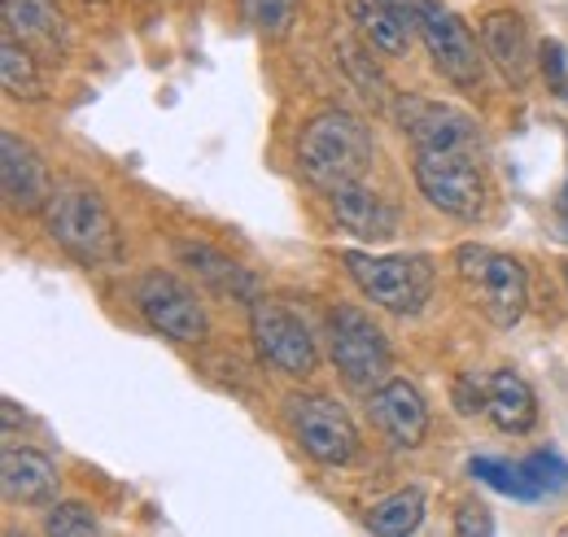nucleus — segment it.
Listing matches in <instances>:
<instances>
[{
    "label": "nucleus",
    "mask_w": 568,
    "mask_h": 537,
    "mask_svg": "<svg viewBox=\"0 0 568 537\" xmlns=\"http://www.w3.org/2000/svg\"><path fill=\"white\" fill-rule=\"evenodd\" d=\"M132 302L144 315V324L171 341H206L211 333L197 293L184 280H175L171 271H144L132 288Z\"/></svg>",
    "instance_id": "nucleus-10"
},
{
    "label": "nucleus",
    "mask_w": 568,
    "mask_h": 537,
    "mask_svg": "<svg viewBox=\"0 0 568 537\" xmlns=\"http://www.w3.org/2000/svg\"><path fill=\"white\" fill-rule=\"evenodd\" d=\"M241 9H245V22L267 40L288 36V27L297 22V0H241Z\"/></svg>",
    "instance_id": "nucleus-24"
},
{
    "label": "nucleus",
    "mask_w": 568,
    "mask_h": 537,
    "mask_svg": "<svg viewBox=\"0 0 568 537\" xmlns=\"http://www.w3.org/2000/svg\"><path fill=\"white\" fill-rule=\"evenodd\" d=\"M416 31H420V44L428 49L433 67L442 79H450L455 88H468L477 92L486 83V49L477 44V36L468 31V22L442 4V0H420L416 9Z\"/></svg>",
    "instance_id": "nucleus-5"
},
{
    "label": "nucleus",
    "mask_w": 568,
    "mask_h": 537,
    "mask_svg": "<svg viewBox=\"0 0 568 537\" xmlns=\"http://www.w3.org/2000/svg\"><path fill=\"white\" fill-rule=\"evenodd\" d=\"M250 336L263 354V363H272L284 376H311L320 354H315V336L306 333V324L272 297H254L250 302Z\"/></svg>",
    "instance_id": "nucleus-11"
},
{
    "label": "nucleus",
    "mask_w": 568,
    "mask_h": 537,
    "mask_svg": "<svg viewBox=\"0 0 568 537\" xmlns=\"http://www.w3.org/2000/svg\"><path fill=\"white\" fill-rule=\"evenodd\" d=\"M351 18H355L358 40L385 58H407L416 31V18L389 0H351Z\"/></svg>",
    "instance_id": "nucleus-17"
},
{
    "label": "nucleus",
    "mask_w": 568,
    "mask_h": 537,
    "mask_svg": "<svg viewBox=\"0 0 568 537\" xmlns=\"http://www.w3.org/2000/svg\"><path fill=\"white\" fill-rule=\"evenodd\" d=\"M337 53H342V67L355 74V83L363 88V97H367V101H376V105H385L389 83H385V74H381V70L372 67L367 49H358L351 36H342V40H337Z\"/></svg>",
    "instance_id": "nucleus-25"
},
{
    "label": "nucleus",
    "mask_w": 568,
    "mask_h": 537,
    "mask_svg": "<svg viewBox=\"0 0 568 537\" xmlns=\"http://www.w3.org/2000/svg\"><path fill=\"white\" fill-rule=\"evenodd\" d=\"M455 529H459L464 537H473V534L490 537L495 534V516H490L481 503H464V507H459V516H455Z\"/></svg>",
    "instance_id": "nucleus-29"
},
{
    "label": "nucleus",
    "mask_w": 568,
    "mask_h": 537,
    "mask_svg": "<svg viewBox=\"0 0 568 537\" xmlns=\"http://www.w3.org/2000/svg\"><path fill=\"white\" fill-rule=\"evenodd\" d=\"M288 428L297 437V446L324 464V468H342L351 464L358 450V433L355 419L346 415V406L324 398V394H302V398H288Z\"/></svg>",
    "instance_id": "nucleus-8"
},
{
    "label": "nucleus",
    "mask_w": 568,
    "mask_h": 537,
    "mask_svg": "<svg viewBox=\"0 0 568 537\" xmlns=\"http://www.w3.org/2000/svg\"><path fill=\"white\" fill-rule=\"evenodd\" d=\"M44 529L62 537H88V534H97L101 525H97L92 507H83V503H53V511L44 516Z\"/></svg>",
    "instance_id": "nucleus-27"
},
{
    "label": "nucleus",
    "mask_w": 568,
    "mask_h": 537,
    "mask_svg": "<svg viewBox=\"0 0 568 537\" xmlns=\"http://www.w3.org/2000/svg\"><path fill=\"white\" fill-rule=\"evenodd\" d=\"M565 288H568V263H565Z\"/></svg>",
    "instance_id": "nucleus-32"
},
{
    "label": "nucleus",
    "mask_w": 568,
    "mask_h": 537,
    "mask_svg": "<svg viewBox=\"0 0 568 537\" xmlns=\"http://www.w3.org/2000/svg\"><path fill=\"white\" fill-rule=\"evenodd\" d=\"M342 267L351 271L358 293L389 315H420L433 297V259L428 254H367L342 250Z\"/></svg>",
    "instance_id": "nucleus-3"
},
{
    "label": "nucleus",
    "mask_w": 568,
    "mask_h": 537,
    "mask_svg": "<svg viewBox=\"0 0 568 537\" xmlns=\"http://www.w3.org/2000/svg\"><path fill=\"white\" fill-rule=\"evenodd\" d=\"M4 4V31L27 44L36 58L62 62L67 58V18L53 0H0Z\"/></svg>",
    "instance_id": "nucleus-15"
},
{
    "label": "nucleus",
    "mask_w": 568,
    "mask_h": 537,
    "mask_svg": "<svg viewBox=\"0 0 568 537\" xmlns=\"http://www.w3.org/2000/svg\"><path fill=\"white\" fill-rule=\"evenodd\" d=\"M425 520V489H398L389 498H381L372 511H367V529L381 537H403V534H416Z\"/></svg>",
    "instance_id": "nucleus-21"
},
{
    "label": "nucleus",
    "mask_w": 568,
    "mask_h": 537,
    "mask_svg": "<svg viewBox=\"0 0 568 537\" xmlns=\"http://www.w3.org/2000/svg\"><path fill=\"white\" fill-rule=\"evenodd\" d=\"M376 162V140L367 132V123L355 119L351 110H324L315 114L302 140H297V171L328 197L342 184L367 180Z\"/></svg>",
    "instance_id": "nucleus-1"
},
{
    "label": "nucleus",
    "mask_w": 568,
    "mask_h": 537,
    "mask_svg": "<svg viewBox=\"0 0 568 537\" xmlns=\"http://www.w3.org/2000/svg\"><path fill=\"white\" fill-rule=\"evenodd\" d=\"M394 119H398L403 135L416 144V153H468V158L481 153L477 119L464 114L459 105L403 92V97L394 101Z\"/></svg>",
    "instance_id": "nucleus-7"
},
{
    "label": "nucleus",
    "mask_w": 568,
    "mask_h": 537,
    "mask_svg": "<svg viewBox=\"0 0 568 537\" xmlns=\"http://www.w3.org/2000/svg\"><path fill=\"white\" fill-rule=\"evenodd\" d=\"M486 411H490V419L498 428L511 433V437H525L538 424V398H534L529 381L516 376L511 367H503L486 381Z\"/></svg>",
    "instance_id": "nucleus-19"
},
{
    "label": "nucleus",
    "mask_w": 568,
    "mask_h": 537,
    "mask_svg": "<svg viewBox=\"0 0 568 537\" xmlns=\"http://www.w3.org/2000/svg\"><path fill=\"white\" fill-rule=\"evenodd\" d=\"M0 79L4 92L18 101H40V70H36V53L27 44H18L9 31L0 40Z\"/></svg>",
    "instance_id": "nucleus-22"
},
{
    "label": "nucleus",
    "mask_w": 568,
    "mask_h": 537,
    "mask_svg": "<svg viewBox=\"0 0 568 537\" xmlns=\"http://www.w3.org/2000/svg\"><path fill=\"white\" fill-rule=\"evenodd\" d=\"M0 489H4L9 503H22V507L53 503V494H58V468L40 450L4 446V455H0Z\"/></svg>",
    "instance_id": "nucleus-18"
},
{
    "label": "nucleus",
    "mask_w": 568,
    "mask_h": 537,
    "mask_svg": "<svg viewBox=\"0 0 568 537\" xmlns=\"http://www.w3.org/2000/svg\"><path fill=\"white\" fill-rule=\"evenodd\" d=\"M468 476H477L481 485H490L495 494L516 498V503H534V498H542L538 485L525 476L520 464H503V459H490V455H477V459H468Z\"/></svg>",
    "instance_id": "nucleus-23"
},
{
    "label": "nucleus",
    "mask_w": 568,
    "mask_h": 537,
    "mask_svg": "<svg viewBox=\"0 0 568 537\" xmlns=\"http://www.w3.org/2000/svg\"><path fill=\"white\" fill-rule=\"evenodd\" d=\"M328 345H333V363L346 376V385L376 389L389 376V341L358 306H337L328 315Z\"/></svg>",
    "instance_id": "nucleus-9"
},
{
    "label": "nucleus",
    "mask_w": 568,
    "mask_h": 537,
    "mask_svg": "<svg viewBox=\"0 0 568 537\" xmlns=\"http://www.w3.org/2000/svg\"><path fill=\"white\" fill-rule=\"evenodd\" d=\"M0 189H4V205L18 214H36L53 197L44 158L18 132H0Z\"/></svg>",
    "instance_id": "nucleus-12"
},
{
    "label": "nucleus",
    "mask_w": 568,
    "mask_h": 537,
    "mask_svg": "<svg viewBox=\"0 0 568 537\" xmlns=\"http://www.w3.org/2000/svg\"><path fill=\"white\" fill-rule=\"evenodd\" d=\"M455 271L468 288V297L477 302V311L495 324V328H516L529 311V275L525 267L490 245H459L455 250Z\"/></svg>",
    "instance_id": "nucleus-4"
},
{
    "label": "nucleus",
    "mask_w": 568,
    "mask_h": 537,
    "mask_svg": "<svg viewBox=\"0 0 568 537\" xmlns=\"http://www.w3.org/2000/svg\"><path fill=\"white\" fill-rule=\"evenodd\" d=\"M520 468L538 485V494H565L568 489V464L556 450H534L529 459H520Z\"/></svg>",
    "instance_id": "nucleus-26"
},
{
    "label": "nucleus",
    "mask_w": 568,
    "mask_h": 537,
    "mask_svg": "<svg viewBox=\"0 0 568 537\" xmlns=\"http://www.w3.org/2000/svg\"><path fill=\"white\" fill-rule=\"evenodd\" d=\"M367 411H372L376 428L394 446H403V450H416L428 437V403L412 381H398V376L394 381H381L372 389V398H367Z\"/></svg>",
    "instance_id": "nucleus-13"
},
{
    "label": "nucleus",
    "mask_w": 568,
    "mask_h": 537,
    "mask_svg": "<svg viewBox=\"0 0 568 537\" xmlns=\"http://www.w3.org/2000/svg\"><path fill=\"white\" fill-rule=\"evenodd\" d=\"M556 214H560V232L568 236V180H565V189H560V202H556Z\"/></svg>",
    "instance_id": "nucleus-31"
},
{
    "label": "nucleus",
    "mask_w": 568,
    "mask_h": 537,
    "mask_svg": "<svg viewBox=\"0 0 568 537\" xmlns=\"http://www.w3.org/2000/svg\"><path fill=\"white\" fill-rule=\"evenodd\" d=\"M175 254L197 271L214 293H223V297H254V280H250V271L241 267V263H232L227 254H219V250H211V245H193V241H180Z\"/></svg>",
    "instance_id": "nucleus-20"
},
{
    "label": "nucleus",
    "mask_w": 568,
    "mask_h": 537,
    "mask_svg": "<svg viewBox=\"0 0 568 537\" xmlns=\"http://www.w3.org/2000/svg\"><path fill=\"white\" fill-rule=\"evenodd\" d=\"M455 406H459V415H477V411H486V389H481L473 376H464V381L455 385Z\"/></svg>",
    "instance_id": "nucleus-30"
},
{
    "label": "nucleus",
    "mask_w": 568,
    "mask_h": 537,
    "mask_svg": "<svg viewBox=\"0 0 568 537\" xmlns=\"http://www.w3.org/2000/svg\"><path fill=\"white\" fill-rule=\"evenodd\" d=\"M416 184L450 219L477 223L490 205V184L477 166V158L468 153H416Z\"/></svg>",
    "instance_id": "nucleus-6"
},
{
    "label": "nucleus",
    "mask_w": 568,
    "mask_h": 537,
    "mask_svg": "<svg viewBox=\"0 0 568 537\" xmlns=\"http://www.w3.org/2000/svg\"><path fill=\"white\" fill-rule=\"evenodd\" d=\"M328 210H333L337 227L358 236V241H389L398 232V210L385 202L376 189H367V180L333 189L328 193Z\"/></svg>",
    "instance_id": "nucleus-16"
},
{
    "label": "nucleus",
    "mask_w": 568,
    "mask_h": 537,
    "mask_svg": "<svg viewBox=\"0 0 568 537\" xmlns=\"http://www.w3.org/2000/svg\"><path fill=\"white\" fill-rule=\"evenodd\" d=\"M538 70L547 74V88H551L560 101H568V53L560 40H542V44H538Z\"/></svg>",
    "instance_id": "nucleus-28"
},
{
    "label": "nucleus",
    "mask_w": 568,
    "mask_h": 537,
    "mask_svg": "<svg viewBox=\"0 0 568 537\" xmlns=\"http://www.w3.org/2000/svg\"><path fill=\"white\" fill-rule=\"evenodd\" d=\"M481 49L498 67V74L511 88H525L534 79V44H529V27L516 9H490L481 18Z\"/></svg>",
    "instance_id": "nucleus-14"
},
{
    "label": "nucleus",
    "mask_w": 568,
    "mask_h": 537,
    "mask_svg": "<svg viewBox=\"0 0 568 537\" xmlns=\"http://www.w3.org/2000/svg\"><path fill=\"white\" fill-rule=\"evenodd\" d=\"M44 232L83 267H110L123 259V236L105 197L88 184H58L44 205Z\"/></svg>",
    "instance_id": "nucleus-2"
}]
</instances>
